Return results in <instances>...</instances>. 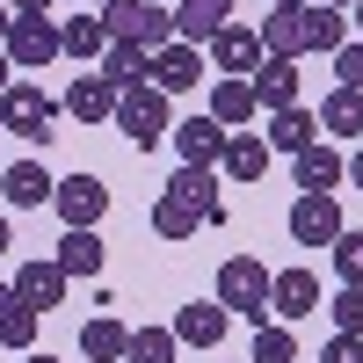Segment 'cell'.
<instances>
[{"label":"cell","mask_w":363,"mask_h":363,"mask_svg":"<svg viewBox=\"0 0 363 363\" xmlns=\"http://www.w3.org/2000/svg\"><path fill=\"white\" fill-rule=\"evenodd\" d=\"M269 284H277V269H262L255 255H225V262H218V284H211V298H218L233 320L269 327V320H277V313H269Z\"/></svg>","instance_id":"obj_1"},{"label":"cell","mask_w":363,"mask_h":363,"mask_svg":"<svg viewBox=\"0 0 363 363\" xmlns=\"http://www.w3.org/2000/svg\"><path fill=\"white\" fill-rule=\"evenodd\" d=\"M102 22H109V44H145V51L174 44V8H160V0H109Z\"/></svg>","instance_id":"obj_2"},{"label":"cell","mask_w":363,"mask_h":363,"mask_svg":"<svg viewBox=\"0 0 363 363\" xmlns=\"http://www.w3.org/2000/svg\"><path fill=\"white\" fill-rule=\"evenodd\" d=\"M116 131H124L138 153L160 145L174 131V95H160V87H131V95H116Z\"/></svg>","instance_id":"obj_3"},{"label":"cell","mask_w":363,"mask_h":363,"mask_svg":"<svg viewBox=\"0 0 363 363\" xmlns=\"http://www.w3.org/2000/svg\"><path fill=\"white\" fill-rule=\"evenodd\" d=\"M203 58H211V73H218V80H255L269 51H262V29H247V22H225L218 37L203 44Z\"/></svg>","instance_id":"obj_4"},{"label":"cell","mask_w":363,"mask_h":363,"mask_svg":"<svg viewBox=\"0 0 363 363\" xmlns=\"http://www.w3.org/2000/svg\"><path fill=\"white\" fill-rule=\"evenodd\" d=\"M51 116H58V102L44 95L37 80H15L8 95H0V124H8L15 138H29V145H44V138H58V131H51Z\"/></svg>","instance_id":"obj_5"},{"label":"cell","mask_w":363,"mask_h":363,"mask_svg":"<svg viewBox=\"0 0 363 363\" xmlns=\"http://www.w3.org/2000/svg\"><path fill=\"white\" fill-rule=\"evenodd\" d=\"M8 58H15V73H44L51 58H66L58 22H51V15H15V29H8Z\"/></svg>","instance_id":"obj_6"},{"label":"cell","mask_w":363,"mask_h":363,"mask_svg":"<svg viewBox=\"0 0 363 363\" xmlns=\"http://www.w3.org/2000/svg\"><path fill=\"white\" fill-rule=\"evenodd\" d=\"M225 138H233V131H225L211 109H203V116H182V124L167 131V145H174L182 167H218V160H225Z\"/></svg>","instance_id":"obj_7"},{"label":"cell","mask_w":363,"mask_h":363,"mask_svg":"<svg viewBox=\"0 0 363 363\" xmlns=\"http://www.w3.org/2000/svg\"><path fill=\"white\" fill-rule=\"evenodd\" d=\"M51 211H58V225H66V233H95L102 211H109V189H102L95 174H66V182H58V196H51Z\"/></svg>","instance_id":"obj_8"},{"label":"cell","mask_w":363,"mask_h":363,"mask_svg":"<svg viewBox=\"0 0 363 363\" xmlns=\"http://www.w3.org/2000/svg\"><path fill=\"white\" fill-rule=\"evenodd\" d=\"M196 80H211V58H203V44H167V51H153V87L160 95H189Z\"/></svg>","instance_id":"obj_9"},{"label":"cell","mask_w":363,"mask_h":363,"mask_svg":"<svg viewBox=\"0 0 363 363\" xmlns=\"http://www.w3.org/2000/svg\"><path fill=\"white\" fill-rule=\"evenodd\" d=\"M349 225H342V203L335 196H298L291 203V240L298 247H335Z\"/></svg>","instance_id":"obj_10"},{"label":"cell","mask_w":363,"mask_h":363,"mask_svg":"<svg viewBox=\"0 0 363 363\" xmlns=\"http://www.w3.org/2000/svg\"><path fill=\"white\" fill-rule=\"evenodd\" d=\"M174 342H189V349H218L225 342V327H233V313L218 306V298H189V306H174Z\"/></svg>","instance_id":"obj_11"},{"label":"cell","mask_w":363,"mask_h":363,"mask_svg":"<svg viewBox=\"0 0 363 363\" xmlns=\"http://www.w3.org/2000/svg\"><path fill=\"white\" fill-rule=\"evenodd\" d=\"M327 298H320V277L313 269H277V284H269V313H277L284 327L291 320H306V313H320Z\"/></svg>","instance_id":"obj_12"},{"label":"cell","mask_w":363,"mask_h":363,"mask_svg":"<svg viewBox=\"0 0 363 363\" xmlns=\"http://www.w3.org/2000/svg\"><path fill=\"white\" fill-rule=\"evenodd\" d=\"M291 174H298V196H335L342 182H349V160L320 138V145H306V153L291 160Z\"/></svg>","instance_id":"obj_13"},{"label":"cell","mask_w":363,"mask_h":363,"mask_svg":"<svg viewBox=\"0 0 363 363\" xmlns=\"http://www.w3.org/2000/svg\"><path fill=\"white\" fill-rule=\"evenodd\" d=\"M66 291H73V277L58 262H15V298H22V306L51 313V306H66Z\"/></svg>","instance_id":"obj_14"},{"label":"cell","mask_w":363,"mask_h":363,"mask_svg":"<svg viewBox=\"0 0 363 363\" xmlns=\"http://www.w3.org/2000/svg\"><path fill=\"white\" fill-rule=\"evenodd\" d=\"M73 116V124H116V87L102 80V73H73V87H66V102H58Z\"/></svg>","instance_id":"obj_15"},{"label":"cell","mask_w":363,"mask_h":363,"mask_svg":"<svg viewBox=\"0 0 363 363\" xmlns=\"http://www.w3.org/2000/svg\"><path fill=\"white\" fill-rule=\"evenodd\" d=\"M262 138H269V153H291V160H298V153H306V145H320L327 131H320V109H277Z\"/></svg>","instance_id":"obj_16"},{"label":"cell","mask_w":363,"mask_h":363,"mask_svg":"<svg viewBox=\"0 0 363 363\" xmlns=\"http://www.w3.org/2000/svg\"><path fill=\"white\" fill-rule=\"evenodd\" d=\"M95 73L116 87V95H131V87H153V51H145V44H109Z\"/></svg>","instance_id":"obj_17"},{"label":"cell","mask_w":363,"mask_h":363,"mask_svg":"<svg viewBox=\"0 0 363 363\" xmlns=\"http://www.w3.org/2000/svg\"><path fill=\"white\" fill-rule=\"evenodd\" d=\"M0 196H8L15 211H37V203H51V196H58V182H51V167H44V160H15L8 174H0Z\"/></svg>","instance_id":"obj_18"},{"label":"cell","mask_w":363,"mask_h":363,"mask_svg":"<svg viewBox=\"0 0 363 363\" xmlns=\"http://www.w3.org/2000/svg\"><path fill=\"white\" fill-rule=\"evenodd\" d=\"M269 160H277V153H269V138H262V131H233V138H225L218 174H225V182H262Z\"/></svg>","instance_id":"obj_19"},{"label":"cell","mask_w":363,"mask_h":363,"mask_svg":"<svg viewBox=\"0 0 363 363\" xmlns=\"http://www.w3.org/2000/svg\"><path fill=\"white\" fill-rule=\"evenodd\" d=\"M298 58H262V73H255V102L277 116V109H298Z\"/></svg>","instance_id":"obj_20"},{"label":"cell","mask_w":363,"mask_h":363,"mask_svg":"<svg viewBox=\"0 0 363 363\" xmlns=\"http://www.w3.org/2000/svg\"><path fill=\"white\" fill-rule=\"evenodd\" d=\"M80 356L87 363H124L131 356V327L116 320V313H95V320L80 327Z\"/></svg>","instance_id":"obj_21"},{"label":"cell","mask_w":363,"mask_h":363,"mask_svg":"<svg viewBox=\"0 0 363 363\" xmlns=\"http://www.w3.org/2000/svg\"><path fill=\"white\" fill-rule=\"evenodd\" d=\"M225 22H233V0H182L174 8V37L182 44H211Z\"/></svg>","instance_id":"obj_22"},{"label":"cell","mask_w":363,"mask_h":363,"mask_svg":"<svg viewBox=\"0 0 363 363\" xmlns=\"http://www.w3.org/2000/svg\"><path fill=\"white\" fill-rule=\"evenodd\" d=\"M298 15H306V8H298ZM291 8H269L255 29H262V51L269 58H298V66H306V22H298Z\"/></svg>","instance_id":"obj_23"},{"label":"cell","mask_w":363,"mask_h":363,"mask_svg":"<svg viewBox=\"0 0 363 363\" xmlns=\"http://www.w3.org/2000/svg\"><path fill=\"white\" fill-rule=\"evenodd\" d=\"M298 22H306V51H320V58H335V51L349 44V15H342V8H327V0H313Z\"/></svg>","instance_id":"obj_24"},{"label":"cell","mask_w":363,"mask_h":363,"mask_svg":"<svg viewBox=\"0 0 363 363\" xmlns=\"http://www.w3.org/2000/svg\"><path fill=\"white\" fill-rule=\"evenodd\" d=\"M320 131H327V138H356V145H363V87H335V95L320 102Z\"/></svg>","instance_id":"obj_25"},{"label":"cell","mask_w":363,"mask_h":363,"mask_svg":"<svg viewBox=\"0 0 363 363\" xmlns=\"http://www.w3.org/2000/svg\"><path fill=\"white\" fill-rule=\"evenodd\" d=\"M203 225H211V218H203L189 196L160 189V203H153V233H160V240H174V247H182V240H189V233H203Z\"/></svg>","instance_id":"obj_26"},{"label":"cell","mask_w":363,"mask_h":363,"mask_svg":"<svg viewBox=\"0 0 363 363\" xmlns=\"http://www.w3.org/2000/svg\"><path fill=\"white\" fill-rule=\"evenodd\" d=\"M255 80H211V116H218L225 131H240V124H255Z\"/></svg>","instance_id":"obj_27"},{"label":"cell","mask_w":363,"mask_h":363,"mask_svg":"<svg viewBox=\"0 0 363 363\" xmlns=\"http://www.w3.org/2000/svg\"><path fill=\"white\" fill-rule=\"evenodd\" d=\"M167 189H174V196H189V203L203 211L211 225L225 218V196H218V167H174V182H167Z\"/></svg>","instance_id":"obj_28"},{"label":"cell","mask_w":363,"mask_h":363,"mask_svg":"<svg viewBox=\"0 0 363 363\" xmlns=\"http://www.w3.org/2000/svg\"><path fill=\"white\" fill-rule=\"evenodd\" d=\"M66 277H102V262H109V247H102V233H66L58 240V255H51Z\"/></svg>","instance_id":"obj_29"},{"label":"cell","mask_w":363,"mask_h":363,"mask_svg":"<svg viewBox=\"0 0 363 363\" xmlns=\"http://www.w3.org/2000/svg\"><path fill=\"white\" fill-rule=\"evenodd\" d=\"M58 44H66L73 66H80V58H102L109 51V22L102 15H73V22H58Z\"/></svg>","instance_id":"obj_30"},{"label":"cell","mask_w":363,"mask_h":363,"mask_svg":"<svg viewBox=\"0 0 363 363\" xmlns=\"http://www.w3.org/2000/svg\"><path fill=\"white\" fill-rule=\"evenodd\" d=\"M174 327H131V356L124 363H174Z\"/></svg>","instance_id":"obj_31"},{"label":"cell","mask_w":363,"mask_h":363,"mask_svg":"<svg viewBox=\"0 0 363 363\" xmlns=\"http://www.w3.org/2000/svg\"><path fill=\"white\" fill-rule=\"evenodd\" d=\"M255 363H298V335H291L284 320L255 327Z\"/></svg>","instance_id":"obj_32"},{"label":"cell","mask_w":363,"mask_h":363,"mask_svg":"<svg viewBox=\"0 0 363 363\" xmlns=\"http://www.w3.org/2000/svg\"><path fill=\"white\" fill-rule=\"evenodd\" d=\"M335 335H363V284H342V298H327Z\"/></svg>","instance_id":"obj_33"},{"label":"cell","mask_w":363,"mask_h":363,"mask_svg":"<svg viewBox=\"0 0 363 363\" xmlns=\"http://www.w3.org/2000/svg\"><path fill=\"white\" fill-rule=\"evenodd\" d=\"M327 255H335L342 284H363V233H342V240H335V247H327Z\"/></svg>","instance_id":"obj_34"},{"label":"cell","mask_w":363,"mask_h":363,"mask_svg":"<svg viewBox=\"0 0 363 363\" xmlns=\"http://www.w3.org/2000/svg\"><path fill=\"white\" fill-rule=\"evenodd\" d=\"M335 87H363V37H349L335 51Z\"/></svg>","instance_id":"obj_35"},{"label":"cell","mask_w":363,"mask_h":363,"mask_svg":"<svg viewBox=\"0 0 363 363\" xmlns=\"http://www.w3.org/2000/svg\"><path fill=\"white\" fill-rule=\"evenodd\" d=\"M320 363H363V335H335L320 349Z\"/></svg>","instance_id":"obj_36"},{"label":"cell","mask_w":363,"mask_h":363,"mask_svg":"<svg viewBox=\"0 0 363 363\" xmlns=\"http://www.w3.org/2000/svg\"><path fill=\"white\" fill-rule=\"evenodd\" d=\"M8 8H15V15H51L58 0H8Z\"/></svg>","instance_id":"obj_37"},{"label":"cell","mask_w":363,"mask_h":363,"mask_svg":"<svg viewBox=\"0 0 363 363\" xmlns=\"http://www.w3.org/2000/svg\"><path fill=\"white\" fill-rule=\"evenodd\" d=\"M8 29H15V8H8V0H0V51H8Z\"/></svg>","instance_id":"obj_38"},{"label":"cell","mask_w":363,"mask_h":363,"mask_svg":"<svg viewBox=\"0 0 363 363\" xmlns=\"http://www.w3.org/2000/svg\"><path fill=\"white\" fill-rule=\"evenodd\" d=\"M15 306H22V298H15V284H0V320H8Z\"/></svg>","instance_id":"obj_39"},{"label":"cell","mask_w":363,"mask_h":363,"mask_svg":"<svg viewBox=\"0 0 363 363\" xmlns=\"http://www.w3.org/2000/svg\"><path fill=\"white\" fill-rule=\"evenodd\" d=\"M349 182H356V189H363V145H356V153H349Z\"/></svg>","instance_id":"obj_40"},{"label":"cell","mask_w":363,"mask_h":363,"mask_svg":"<svg viewBox=\"0 0 363 363\" xmlns=\"http://www.w3.org/2000/svg\"><path fill=\"white\" fill-rule=\"evenodd\" d=\"M8 73H15V58H8V51H0V95H8V87H15Z\"/></svg>","instance_id":"obj_41"},{"label":"cell","mask_w":363,"mask_h":363,"mask_svg":"<svg viewBox=\"0 0 363 363\" xmlns=\"http://www.w3.org/2000/svg\"><path fill=\"white\" fill-rule=\"evenodd\" d=\"M349 29H356V37H363V0H356V8H349Z\"/></svg>","instance_id":"obj_42"},{"label":"cell","mask_w":363,"mask_h":363,"mask_svg":"<svg viewBox=\"0 0 363 363\" xmlns=\"http://www.w3.org/2000/svg\"><path fill=\"white\" fill-rule=\"evenodd\" d=\"M8 247H15V233H8V218H0V255H8Z\"/></svg>","instance_id":"obj_43"},{"label":"cell","mask_w":363,"mask_h":363,"mask_svg":"<svg viewBox=\"0 0 363 363\" xmlns=\"http://www.w3.org/2000/svg\"><path fill=\"white\" fill-rule=\"evenodd\" d=\"M22 363H58V356H44V349H29V356H22Z\"/></svg>","instance_id":"obj_44"},{"label":"cell","mask_w":363,"mask_h":363,"mask_svg":"<svg viewBox=\"0 0 363 363\" xmlns=\"http://www.w3.org/2000/svg\"><path fill=\"white\" fill-rule=\"evenodd\" d=\"M269 8H291V15H298V8H306V0H269Z\"/></svg>","instance_id":"obj_45"},{"label":"cell","mask_w":363,"mask_h":363,"mask_svg":"<svg viewBox=\"0 0 363 363\" xmlns=\"http://www.w3.org/2000/svg\"><path fill=\"white\" fill-rule=\"evenodd\" d=\"M327 8H342V15H349V8H356V0H327Z\"/></svg>","instance_id":"obj_46"},{"label":"cell","mask_w":363,"mask_h":363,"mask_svg":"<svg viewBox=\"0 0 363 363\" xmlns=\"http://www.w3.org/2000/svg\"><path fill=\"white\" fill-rule=\"evenodd\" d=\"M160 8H182V0H160Z\"/></svg>","instance_id":"obj_47"},{"label":"cell","mask_w":363,"mask_h":363,"mask_svg":"<svg viewBox=\"0 0 363 363\" xmlns=\"http://www.w3.org/2000/svg\"><path fill=\"white\" fill-rule=\"evenodd\" d=\"M95 8H109V0H95Z\"/></svg>","instance_id":"obj_48"},{"label":"cell","mask_w":363,"mask_h":363,"mask_svg":"<svg viewBox=\"0 0 363 363\" xmlns=\"http://www.w3.org/2000/svg\"><path fill=\"white\" fill-rule=\"evenodd\" d=\"M0 131H8V124H0Z\"/></svg>","instance_id":"obj_49"}]
</instances>
